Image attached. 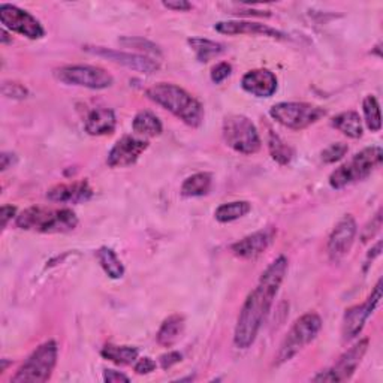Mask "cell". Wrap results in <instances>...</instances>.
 Here are the masks:
<instances>
[{
  "label": "cell",
  "instance_id": "6da1fadb",
  "mask_svg": "<svg viewBox=\"0 0 383 383\" xmlns=\"http://www.w3.org/2000/svg\"><path fill=\"white\" fill-rule=\"evenodd\" d=\"M287 272V259L279 256L260 275L257 286L249 294L237 319L234 343L238 349H249L267 319Z\"/></svg>",
  "mask_w": 383,
  "mask_h": 383
},
{
  "label": "cell",
  "instance_id": "7a4b0ae2",
  "mask_svg": "<svg viewBox=\"0 0 383 383\" xmlns=\"http://www.w3.org/2000/svg\"><path fill=\"white\" fill-rule=\"evenodd\" d=\"M145 95L150 101L173 113L183 123L190 128H199L204 121V106L189 91L175 84L159 83L147 88Z\"/></svg>",
  "mask_w": 383,
  "mask_h": 383
},
{
  "label": "cell",
  "instance_id": "3957f363",
  "mask_svg": "<svg viewBox=\"0 0 383 383\" xmlns=\"http://www.w3.org/2000/svg\"><path fill=\"white\" fill-rule=\"evenodd\" d=\"M17 226L24 231H34L41 234H63L73 231L78 225V218L71 208H45L30 207L21 211Z\"/></svg>",
  "mask_w": 383,
  "mask_h": 383
},
{
  "label": "cell",
  "instance_id": "277c9868",
  "mask_svg": "<svg viewBox=\"0 0 383 383\" xmlns=\"http://www.w3.org/2000/svg\"><path fill=\"white\" fill-rule=\"evenodd\" d=\"M383 151L380 147H367L362 151L337 168L330 175V186L332 189H343L369 177L377 166H380Z\"/></svg>",
  "mask_w": 383,
  "mask_h": 383
},
{
  "label": "cell",
  "instance_id": "5b68a950",
  "mask_svg": "<svg viewBox=\"0 0 383 383\" xmlns=\"http://www.w3.org/2000/svg\"><path fill=\"white\" fill-rule=\"evenodd\" d=\"M320 328H322V319L319 315L316 313L302 315L298 320H295V324L283 339L280 349L277 352V357H275V364L280 365L292 359L305 346H309L316 339Z\"/></svg>",
  "mask_w": 383,
  "mask_h": 383
},
{
  "label": "cell",
  "instance_id": "8992f818",
  "mask_svg": "<svg viewBox=\"0 0 383 383\" xmlns=\"http://www.w3.org/2000/svg\"><path fill=\"white\" fill-rule=\"evenodd\" d=\"M58 347L57 343L50 340L42 343L30 355L19 372L11 379L12 383H44L50 380L57 364Z\"/></svg>",
  "mask_w": 383,
  "mask_h": 383
},
{
  "label": "cell",
  "instance_id": "52a82bcc",
  "mask_svg": "<svg viewBox=\"0 0 383 383\" xmlns=\"http://www.w3.org/2000/svg\"><path fill=\"white\" fill-rule=\"evenodd\" d=\"M223 140L242 155H255L260 148V136L253 121L246 116L233 114L223 120Z\"/></svg>",
  "mask_w": 383,
  "mask_h": 383
},
{
  "label": "cell",
  "instance_id": "ba28073f",
  "mask_svg": "<svg viewBox=\"0 0 383 383\" xmlns=\"http://www.w3.org/2000/svg\"><path fill=\"white\" fill-rule=\"evenodd\" d=\"M327 111L317 105L305 102H280L271 106L270 116L282 126L302 131L315 125L322 117H325Z\"/></svg>",
  "mask_w": 383,
  "mask_h": 383
},
{
  "label": "cell",
  "instance_id": "9c48e42d",
  "mask_svg": "<svg viewBox=\"0 0 383 383\" xmlns=\"http://www.w3.org/2000/svg\"><path fill=\"white\" fill-rule=\"evenodd\" d=\"M56 78L68 86H78L91 90H103L114 84V78L110 72L99 66L90 65H72L63 66L54 72Z\"/></svg>",
  "mask_w": 383,
  "mask_h": 383
},
{
  "label": "cell",
  "instance_id": "30bf717a",
  "mask_svg": "<svg viewBox=\"0 0 383 383\" xmlns=\"http://www.w3.org/2000/svg\"><path fill=\"white\" fill-rule=\"evenodd\" d=\"M380 300H382V280L377 282V285L372 290L370 297L365 300V302L346 310L344 317H343V328H342L344 342L354 340L357 335L361 334V331L365 327V322L369 320V317L377 309Z\"/></svg>",
  "mask_w": 383,
  "mask_h": 383
},
{
  "label": "cell",
  "instance_id": "8fae6325",
  "mask_svg": "<svg viewBox=\"0 0 383 383\" xmlns=\"http://www.w3.org/2000/svg\"><path fill=\"white\" fill-rule=\"evenodd\" d=\"M367 349H369V339L359 340L355 346H352L347 352L339 358L331 369L320 372L313 377L315 382H346L357 372Z\"/></svg>",
  "mask_w": 383,
  "mask_h": 383
},
{
  "label": "cell",
  "instance_id": "7c38bea8",
  "mask_svg": "<svg viewBox=\"0 0 383 383\" xmlns=\"http://www.w3.org/2000/svg\"><path fill=\"white\" fill-rule=\"evenodd\" d=\"M0 21L11 32L20 34L29 39H41L45 36V30L39 20L15 5H0Z\"/></svg>",
  "mask_w": 383,
  "mask_h": 383
},
{
  "label": "cell",
  "instance_id": "4fadbf2b",
  "mask_svg": "<svg viewBox=\"0 0 383 383\" xmlns=\"http://www.w3.org/2000/svg\"><path fill=\"white\" fill-rule=\"evenodd\" d=\"M358 234V226L357 222L354 219V216H344L337 226L334 228V231L331 233L330 238H328V255L331 257V260H340L342 257H344L352 246H354L355 242V237Z\"/></svg>",
  "mask_w": 383,
  "mask_h": 383
},
{
  "label": "cell",
  "instance_id": "5bb4252c",
  "mask_svg": "<svg viewBox=\"0 0 383 383\" xmlns=\"http://www.w3.org/2000/svg\"><path fill=\"white\" fill-rule=\"evenodd\" d=\"M86 51L95 54L98 57H105L111 60L114 63H118L121 66H126L128 69L141 72V73H155L159 71L160 65L156 60H153L147 56L143 54H132V53H123V51H116V50H108L103 47H86Z\"/></svg>",
  "mask_w": 383,
  "mask_h": 383
},
{
  "label": "cell",
  "instance_id": "9a60e30c",
  "mask_svg": "<svg viewBox=\"0 0 383 383\" xmlns=\"http://www.w3.org/2000/svg\"><path fill=\"white\" fill-rule=\"evenodd\" d=\"M148 148V143L140 138L126 135L118 140L108 153L106 163L111 168H125L133 165Z\"/></svg>",
  "mask_w": 383,
  "mask_h": 383
},
{
  "label": "cell",
  "instance_id": "2e32d148",
  "mask_svg": "<svg viewBox=\"0 0 383 383\" xmlns=\"http://www.w3.org/2000/svg\"><path fill=\"white\" fill-rule=\"evenodd\" d=\"M275 234H277V231L274 228H265L262 231H257L234 242L231 246V252L241 259H255L271 246Z\"/></svg>",
  "mask_w": 383,
  "mask_h": 383
},
{
  "label": "cell",
  "instance_id": "e0dca14e",
  "mask_svg": "<svg viewBox=\"0 0 383 383\" xmlns=\"http://www.w3.org/2000/svg\"><path fill=\"white\" fill-rule=\"evenodd\" d=\"M241 87L256 98H271L277 91V78L268 69H253L242 76Z\"/></svg>",
  "mask_w": 383,
  "mask_h": 383
},
{
  "label": "cell",
  "instance_id": "ac0fdd59",
  "mask_svg": "<svg viewBox=\"0 0 383 383\" xmlns=\"http://www.w3.org/2000/svg\"><path fill=\"white\" fill-rule=\"evenodd\" d=\"M214 29L223 35H253L272 39H286V35L282 34L280 30L253 21H220L214 26Z\"/></svg>",
  "mask_w": 383,
  "mask_h": 383
},
{
  "label": "cell",
  "instance_id": "d6986e66",
  "mask_svg": "<svg viewBox=\"0 0 383 383\" xmlns=\"http://www.w3.org/2000/svg\"><path fill=\"white\" fill-rule=\"evenodd\" d=\"M91 196H93V190L86 180L75 181L71 185H57L47 192V198L51 203L60 204H81L90 201Z\"/></svg>",
  "mask_w": 383,
  "mask_h": 383
},
{
  "label": "cell",
  "instance_id": "ffe728a7",
  "mask_svg": "<svg viewBox=\"0 0 383 383\" xmlns=\"http://www.w3.org/2000/svg\"><path fill=\"white\" fill-rule=\"evenodd\" d=\"M116 114L110 108H96L91 111L84 121V129L88 135L102 136L111 135L116 129Z\"/></svg>",
  "mask_w": 383,
  "mask_h": 383
},
{
  "label": "cell",
  "instance_id": "44dd1931",
  "mask_svg": "<svg viewBox=\"0 0 383 383\" xmlns=\"http://www.w3.org/2000/svg\"><path fill=\"white\" fill-rule=\"evenodd\" d=\"M185 330V317L180 315H173L163 320L158 331V343L163 347H171Z\"/></svg>",
  "mask_w": 383,
  "mask_h": 383
},
{
  "label": "cell",
  "instance_id": "7402d4cb",
  "mask_svg": "<svg viewBox=\"0 0 383 383\" xmlns=\"http://www.w3.org/2000/svg\"><path fill=\"white\" fill-rule=\"evenodd\" d=\"M331 125L344 133L349 138H354V140H358V138L362 136V123H361V117L357 111H346L339 116H335L331 121Z\"/></svg>",
  "mask_w": 383,
  "mask_h": 383
},
{
  "label": "cell",
  "instance_id": "603a6c76",
  "mask_svg": "<svg viewBox=\"0 0 383 383\" xmlns=\"http://www.w3.org/2000/svg\"><path fill=\"white\" fill-rule=\"evenodd\" d=\"M132 128L136 133L148 136V138L159 136L163 131L162 121L159 120V117L150 111L138 113L132 121Z\"/></svg>",
  "mask_w": 383,
  "mask_h": 383
},
{
  "label": "cell",
  "instance_id": "cb8c5ba5",
  "mask_svg": "<svg viewBox=\"0 0 383 383\" xmlns=\"http://www.w3.org/2000/svg\"><path fill=\"white\" fill-rule=\"evenodd\" d=\"M211 174L208 173H198L185 180V183L181 185V195L188 198H196V196H204L210 192L211 189Z\"/></svg>",
  "mask_w": 383,
  "mask_h": 383
},
{
  "label": "cell",
  "instance_id": "d4e9b609",
  "mask_svg": "<svg viewBox=\"0 0 383 383\" xmlns=\"http://www.w3.org/2000/svg\"><path fill=\"white\" fill-rule=\"evenodd\" d=\"M189 45L196 54V58L201 63H207L213 57H218L225 51V45L216 41H210L204 38H192L189 39Z\"/></svg>",
  "mask_w": 383,
  "mask_h": 383
},
{
  "label": "cell",
  "instance_id": "484cf974",
  "mask_svg": "<svg viewBox=\"0 0 383 383\" xmlns=\"http://www.w3.org/2000/svg\"><path fill=\"white\" fill-rule=\"evenodd\" d=\"M138 354H140V352H138L136 347L114 346V344H106L101 352V355L105 359H108L117 365H129L135 362Z\"/></svg>",
  "mask_w": 383,
  "mask_h": 383
},
{
  "label": "cell",
  "instance_id": "4316f807",
  "mask_svg": "<svg viewBox=\"0 0 383 383\" xmlns=\"http://www.w3.org/2000/svg\"><path fill=\"white\" fill-rule=\"evenodd\" d=\"M250 210H252L250 203L234 201L222 204L216 211H214V216H216V220L220 223H229L244 218Z\"/></svg>",
  "mask_w": 383,
  "mask_h": 383
},
{
  "label": "cell",
  "instance_id": "83f0119b",
  "mask_svg": "<svg viewBox=\"0 0 383 383\" xmlns=\"http://www.w3.org/2000/svg\"><path fill=\"white\" fill-rule=\"evenodd\" d=\"M98 260L110 279L117 280V279L123 277L125 267H123V264H121V260L117 257V255L113 249L101 247L98 250Z\"/></svg>",
  "mask_w": 383,
  "mask_h": 383
},
{
  "label": "cell",
  "instance_id": "f1b7e54d",
  "mask_svg": "<svg viewBox=\"0 0 383 383\" xmlns=\"http://www.w3.org/2000/svg\"><path fill=\"white\" fill-rule=\"evenodd\" d=\"M268 148L271 156L275 162H279L280 165H287L294 158V150L290 148L279 135L275 133H270L268 138Z\"/></svg>",
  "mask_w": 383,
  "mask_h": 383
},
{
  "label": "cell",
  "instance_id": "f546056e",
  "mask_svg": "<svg viewBox=\"0 0 383 383\" xmlns=\"http://www.w3.org/2000/svg\"><path fill=\"white\" fill-rule=\"evenodd\" d=\"M362 110H364L367 128H369L372 132H379L382 128V120H380V108H379L377 99L372 95L367 96L362 103Z\"/></svg>",
  "mask_w": 383,
  "mask_h": 383
},
{
  "label": "cell",
  "instance_id": "4dcf8cb0",
  "mask_svg": "<svg viewBox=\"0 0 383 383\" xmlns=\"http://www.w3.org/2000/svg\"><path fill=\"white\" fill-rule=\"evenodd\" d=\"M349 147L343 143H335V144H331L328 148H325L324 151H322V160H324L325 163H335L342 160L346 153H347Z\"/></svg>",
  "mask_w": 383,
  "mask_h": 383
},
{
  "label": "cell",
  "instance_id": "1f68e13d",
  "mask_svg": "<svg viewBox=\"0 0 383 383\" xmlns=\"http://www.w3.org/2000/svg\"><path fill=\"white\" fill-rule=\"evenodd\" d=\"M123 45H126V47H132V48H136V50H141V51H145V53H153V54H160V50L156 47L155 44L150 42V41H145L143 38H125L120 41Z\"/></svg>",
  "mask_w": 383,
  "mask_h": 383
},
{
  "label": "cell",
  "instance_id": "d6a6232c",
  "mask_svg": "<svg viewBox=\"0 0 383 383\" xmlns=\"http://www.w3.org/2000/svg\"><path fill=\"white\" fill-rule=\"evenodd\" d=\"M2 93L4 96L9 98V99H24L27 98L29 91L27 88L20 84V83H14V81H5L2 84Z\"/></svg>",
  "mask_w": 383,
  "mask_h": 383
},
{
  "label": "cell",
  "instance_id": "836d02e7",
  "mask_svg": "<svg viewBox=\"0 0 383 383\" xmlns=\"http://www.w3.org/2000/svg\"><path fill=\"white\" fill-rule=\"evenodd\" d=\"M231 73H233V66L229 65L228 62H222L211 69V80H213V83L220 84L226 78H229Z\"/></svg>",
  "mask_w": 383,
  "mask_h": 383
},
{
  "label": "cell",
  "instance_id": "e575fe53",
  "mask_svg": "<svg viewBox=\"0 0 383 383\" xmlns=\"http://www.w3.org/2000/svg\"><path fill=\"white\" fill-rule=\"evenodd\" d=\"M380 228H382V211L379 210L377 214L374 216V219L364 228V231H362V234H361L362 241L365 242V241L372 240V238L380 231Z\"/></svg>",
  "mask_w": 383,
  "mask_h": 383
},
{
  "label": "cell",
  "instance_id": "d590c367",
  "mask_svg": "<svg viewBox=\"0 0 383 383\" xmlns=\"http://www.w3.org/2000/svg\"><path fill=\"white\" fill-rule=\"evenodd\" d=\"M155 370H156V362L153 361L151 358H148V357L138 359L136 364H135V372L138 374H148V373L155 372Z\"/></svg>",
  "mask_w": 383,
  "mask_h": 383
},
{
  "label": "cell",
  "instance_id": "8d00e7d4",
  "mask_svg": "<svg viewBox=\"0 0 383 383\" xmlns=\"http://www.w3.org/2000/svg\"><path fill=\"white\" fill-rule=\"evenodd\" d=\"M181 362V354L180 352H168V354L162 355L159 358V364L163 370H168L171 369V367H174L175 364Z\"/></svg>",
  "mask_w": 383,
  "mask_h": 383
},
{
  "label": "cell",
  "instance_id": "74e56055",
  "mask_svg": "<svg viewBox=\"0 0 383 383\" xmlns=\"http://www.w3.org/2000/svg\"><path fill=\"white\" fill-rule=\"evenodd\" d=\"M103 380L106 383H120V382H129V377L123 373L116 372V370H105Z\"/></svg>",
  "mask_w": 383,
  "mask_h": 383
},
{
  "label": "cell",
  "instance_id": "f35d334b",
  "mask_svg": "<svg viewBox=\"0 0 383 383\" xmlns=\"http://www.w3.org/2000/svg\"><path fill=\"white\" fill-rule=\"evenodd\" d=\"M163 6L171 9V11H180V12H186L192 9V5L186 0H173V2H163Z\"/></svg>",
  "mask_w": 383,
  "mask_h": 383
},
{
  "label": "cell",
  "instance_id": "ab89813d",
  "mask_svg": "<svg viewBox=\"0 0 383 383\" xmlns=\"http://www.w3.org/2000/svg\"><path fill=\"white\" fill-rule=\"evenodd\" d=\"M15 211H17V208L12 207V205H4L2 207V211H0V214H2V216H0V218H2V228L4 229L8 226L9 220L15 216Z\"/></svg>",
  "mask_w": 383,
  "mask_h": 383
},
{
  "label": "cell",
  "instance_id": "60d3db41",
  "mask_svg": "<svg viewBox=\"0 0 383 383\" xmlns=\"http://www.w3.org/2000/svg\"><path fill=\"white\" fill-rule=\"evenodd\" d=\"M15 156L9 155V153H2V156H0V166H2V171H6L9 166H12Z\"/></svg>",
  "mask_w": 383,
  "mask_h": 383
},
{
  "label": "cell",
  "instance_id": "b9f144b4",
  "mask_svg": "<svg viewBox=\"0 0 383 383\" xmlns=\"http://www.w3.org/2000/svg\"><path fill=\"white\" fill-rule=\"evenodd\" d=\"M9 35L6 34V29H2V36H0V39H2V44H8V42H12V39L8 38Z\"/></svg>",
  "mask_w": 383,
  "mask_h": 383
}]
</instances>
